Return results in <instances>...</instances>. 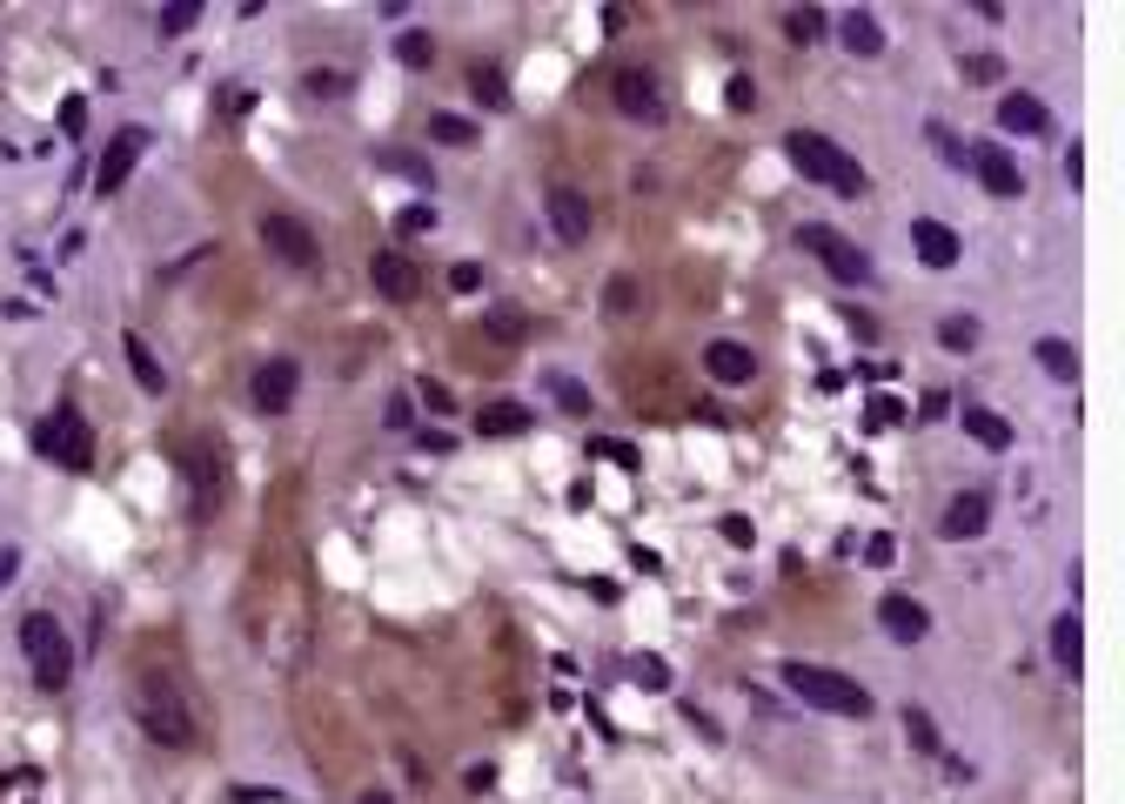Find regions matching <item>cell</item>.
Masks as SVG:
<instances>
[{"instance_id": "1", "label": "cell", "mask_w": 1125, "mask_h": 804, "mask_svg": "<svg viewBox=\"0 0 1125 804\" xmlns=\"http://www.w3.org/2000/svg\"><path fill=\"white\" fill-rule=\"evenodd\" d=\"M134 717H141V731L161 745V751H188L195 745V710H188V697L175 691V677H141L134 684Z\"/></svg>"}, {"instance_id": "2", "label": "cell", "mask_w": 1125, "mask_h": 804, "mask_svg": "<svg viewBox=\"0 0 1125 804\" xmlns=\"http://www.w3.org/2000/svg\"><path fill=\"white\" fill-rule=\"evenodd\" d=\"M785 154H791V169L804 175V182H818V188H831V195H864V169L831 141V134H818V128H798V134H785Z\"/></svg>"}, {"instance_id": "3", "label": "cell", "mask_w": 1125, "mask_h": 804, "mask_svg": "<svg viewBox=\"0 0 1125 804\" xmlns=\"http://www.w3.org/2000/svg\"><path fill=\"white\" fill-rule=\"evenodd\" d=\"M785 691L804 697L811 710H831V717H872V691L837 677V671H824V664H804V658L785 664Z\"/></svg>"}, {"instance_id": "4", "label": "cell", "mask_w": 1125, "mask_h": 804, "mask_svg": "<svg viewBox=\"0 0 1125 804\" xmlns=\"http://www.w3.org/2000/svg\"><path fill=\"white\" fill-rule=\"evenodd\" d=\"M34 449L47 463H61V469H88L95 463V430H88V416H80L74 402H54V410L34 423Z\"/></svg>"}, {"instance_id": "5", "label": "cell", "mask_w": 1125, "mask_h": 804, "mask_svg": "<svg viewBox=\"0 0 1125 804\" xmlns=\"http://www.w3.org/2000/svg\"><path fill=\"white\" fill-rule=\"evenodd\" d=\"M21 651H28L41 691H61V684L74 677V643H67V630H61L47 610H34V617L21 623Z\"/></svg>"}, {"instance_id": "6", "label": "cell", "mask_w": 1125, "mask_h": 804, "mask_svg": "<svg viewBox=\"0 0 1125 804\" xmlns=\"http://www.w3.org/2000/svg\"><path fill=\"white\" fill-rule=\"evenodd\" d=\"M798 241H804V256H818L824 262V275H837V282H878V269H872V256L857 249L851 235H837V228H824V221H804L798 228Z\"/></svg>"}, {"instance_id": "7", "label": "cell", "mask_w": 1125, "mask_h": 804, "mask_svg": "<svg viewBox=\"0 0 1125 804\" xmlns=\"http://www.w3.org/2000/svg\"><path fill=\"white\" fill-rule=\"evenodd\" d=\"M262 241H269V256H282V262L302 269V275L322 269V241H315V228H309L302 215H289V208H269V215H262Z\"/></svg>"}, {"instance_id": "8", "label": "cell", "mask_w": 1125, "mask_h": 804, "mask_svg": "<svg viewBox=\"0 0 1125 804\" xmlns=\"http://www.w3.org/2000/svg\"><path fill=\"white\" fill-rule=\"evenodd\" d=\"M295 389H302V369H295L289 356L262 362V369H255V382H248L255 410H269V416H282V410H289V402H295Z\"/></svg>"}, {"instance_id": "9", "label": "cell", "mask_w": 1125, "mask_h": 804, "mask_svg": "<svg viewBox=\"0 0 1125 804\" xmlns=\"http://www.w3.org/2000/svg\"><path fill=\"white\" fill-rule=\"evenodd\" d=\"M965 169H972V175H978V182H985L992 195H1005V202H1012V195H1025V175H1018V161H1012V154H1005L998 141H978V148L965 154Z\"/></svg>"}, {"instance_id": "10", "label": "cell", "mask_w": 1125, "mask_h": 804, "mask_svg": "<svg viewBox=\"0 0 1125 804\" xmlns=\"http://www.w3.org/2000/svg\"><path fill=\"white\" fill-rule=\"evenodd\" d=\"M610 95H617V108H624L630 121H663V88H657L643 67H617Z\"/></svg>"}, {"instance_id": "11", "label": "cell", "mask_w": 1125, "mask_h": 804, "mask_svg": "<svg viewBox=\"0 0 1125 804\" xmlns=\"http://www.w3.org/2000/svg\"><path fill=\"white\" fill-rule=\"evenodd\" d=\"M369 282H376V295H389V302H415V295H422V275H415V262H409L402 249H376V256H369Z\"/></svg>"}, {"instance_id": "12", "label": "cell", "mask_w": 1125, "mask_h": 804, "mask_svg": "<svg viewBox=\"0 0 1125 804\" xmlns=\"http://www.w3.org/2000/svg\"><path fill=\"white\" fill-rule=\"evenodd\" d=\"M911 249H918V262H924V269H959V256H965V241L951 235L944 221L918 215V221H911Z\"/></svg>"}, {"instance_id": "13", "label": "cell", "mask_w": 1125, "mask_h": 804, "mask_svg": "<svg viewBox=\"0 0 1125 804\" xmlns=\"http://www.w3.org/2000/svg\"><path fill=\"white\" fill-rule=\"evenodd\" d=\"M985 523H992V497H985V490H965V497L944 503V530H938V536L972 543V536H985Z\"/></svg>"}, {"instance_id": "14", "label": "cell", "mask_w": 1125, "mask_h": 804, "mask_svg": "<svg viewBox=\"0 0 1125 804\" xmlns=\"http://www.w3.org/2000/svg\"><path fill=\"white\" fill-rule=\"evenodd\" d=\"M878 623H885V637H898V643H918L924 630H931V610L918 604V597H878Z\"/></svg>"}, {"instance_id": "15", "label": "cell", "mask_w": 1125, "mask_h": 804, "mask_svg": "<svg viewBox=\"0 0 1125 804\" xmlns=\"http://www.w3.org/2000/svg\"><path fill=\"white\" fill-rule=\"evenodd\" d=\"M550 221H556V235H563V241H589L596 208H589L576 188H563V182H556V188H550Z\"/></svg>"}, {"instance_id": "16", "label": "cell", "mask_w": 1125, "mask_h": 804, "mask_svg": "<svg viewBox=\"0 0 1125 804\" xmlns=\"http://www.w3.org/2000/svg\"><path fill=\"white\" fill-rule=\"evenodd\" d=\"M704 376H717L724 389H744V382L757 376V356H750L744 343H711V349H704Z\"/></svg>"}, {"instance_id": "17", "label": "cell", "mask_w": 1125, "mask_h": 804, "mask_svg": "<svg viewBox=\"0 0 1125 804\" xmlns=\"http://www.w3.org/2000/svg\"><path fill=\"white\" fill-rule=\"evenodd\" d=\"M141 148H148V134H141V128H121V134H115L108 161L95 169V188H101V195H115V188L128 182V169H134V154H141Z\"/></svg>"}, {"instance_id": "18", "label": "cell", "mask_w": 1125, "mask_h": 804, "mask_svg": "<svg viewBox=\"0 0 1125 804\" xmlns=\"http://www.w3.org/2000/svg\"><path fill=\"white\" fill-rule=\"evenodd\" d=\"M837 34H844V47H851L857 61H878V54H885V28H878V14H864V8H851V14L837 21Z\"/></svg>"}, {"instance_id": "19", "label": "cell", "mask_w": 1125, "mask_h": 804, "mask_svg": "<svg viewBox=\"0 0 1125 804\" xmlns=\"http://www.w3.org/2000/svg\"><path fill=\"white\" fill-rule=\"evenodd\" d=\"M998 128H1012V134H1046V101H1038V95H1005L998 101Z\"/></svg>"}, {"instance_id": "20", "label": "cell", "mask_w": 1125, "mask_h": 804, "mask_svg": "<svg viewBox=\"0 0 1125 804\" xmlns=\"http://www.w3.org/2000/svg\"><path fill=\"white\" fill-rule=\"evenodd\" d=\"M959 423H965V436H972L978 449H1012V423H1005L998 410H978V402H965Z\"/></svg>"}, {"instance_id": "21", "label": "cell", "mask_w": 1125, "mask_h": 804, "mask_svg": "<svg viewBox=\"0 0 1125 804\" xmlns=\"http://www.w3.org/2000/svg\"><path fill=\"white\" fill-rule=\"evenodd\" d=\"M476 430H483V436H523V430H537V423H530L523 402H483V410H476Z\"/></svg>"}, {"instance_id": "22", "label": "cell", "mask_w": 1125, "mask_h": 804, "mask_svg": "<svg viewBox=\"0 0 1125 804\" xmlns=\"http://www.w3.org/2000/svg\"><path fill=\"white\" fill-rule=\"evenodd\" d=\"M1079 643H1085V630H1079V610H1065V617L1052 623V664H1059V671H1072V677H1079V658H1085Z\"/></svg>"}, {"instance_id": "23", "label": "cell", "mask_w": 1125, "mask_h": 804, "mask_svg": "<svg viewBox=\"0 0 1125 804\" xmlns=\"http://www.w3.org/2000/svg\"><path fill=\"white\" fill-rule=\"evenodd\" d=\"M1038 369H1046L1052 382H1079V349L1065 336H1046V343H1038Z\"/></svg>"}, {"instance_id": "24", "label": "cell", "mask_w": 1125, "mask_h": 804, "mask_svg": "<svg viewBox=\"0 0 1125 804\" xmlns=\"http://www.w3.org/2000/svg\"><path fill=\"white\" fill-rule=\"evenodd\" d=\"M121 349H128V369H134V382H141V389H148V395H161V389H167V369H161V362H154V349H148V343H141V336H128V343H121Z\"/></svg>"}, {"instance_id": "25", "label": "cell", "mask_w": 1125, "mask_h": 804, "mask_svg": "<svg viewBox=\"0 0 1125 804\" xmlns=\"http://www.w3.org/2000/svg\"><path fill=\"white\" fill-rule=\"evenodd\" d=\"M938 343H944L951 356L978 349V315H944V322H938Z\"/></svg>"}, {"instance_id": "26", "label": "cell", "mask_w": 1125, "mask_h": 804, "mask_svg": "<svg viewBox=\"0 0 1125 804\" xmlns=\"http://www.w3.org/2000/svg\"><path fill=\"white\" fill-rule=\"evenodd\" d=\"M483 329H489L496 343H523V329H530V315H523V308H489V322H483Z\"/></svg>"}, {"instance_id": "27", "label": "cell", "mask_w": 1125, "mask_h": 804, "mask_svg": "<svg viewBox=\"0 0 1125 804\" xmlns=\"http://www.w3.org/2000/svg\"><path fill=\"white\" fill-rule=\"evenodd\" d=\"M195 482H202V490H195V517H208L221 503V469H208V456H195Z\"/></svg>"}, {"instance_id": "28", "label": "cell", "mask_w": 1125, "mask_h": 804, "mask_svg": "<svg viewBox=\"0 0 1125 804\" xmlns=\"http://www.w3.org/2000/svg\"><path fill=\"white\" fill-rule=\"evenodd\" d=\"M429 134H436L443 148H469V141H476V121H463V115H436V121H429Z\"/></svg>"}, {"instance_id": "29", "label": "cell", "mask_w": 1125, "mask_h": 804, "mask_svg": "<svg viewBox=\"0 0 1125 804\" xmlns=\"http://www.w3.org/2000/svg\"><path fill=\"white\" fill-rule=\"evenodd\" d=\"M905 738H911V745H918V751H931V758H938V751H944V745H938V724H931V717H924V710H905Z\"/></svg>"}, {"instance_id": "30", "label": "cell", "mask_w": 1125, "mask_h": 804, "mask_svg": "<svg viewBox=\"0 0 1125 804\" xmlns=\"http://www.w3.org/2000/svg\"><path fill=\"white\" fill-rule=\"evenodd\" d=\"M550 395L563 402L570 416H589V389H583V382H570V376H550Z\"/></svg>"}, {"instance_id": "31", "label": "cell", "mask_w": 1125, "mask_h": 804, "mask_svg": "<svg viewBox=\"0 0 1125 804\" xmlns=\"http://www.w3.org/2000/svg\"><path fill=\"white\" fill-rule=\"evenodd\" d=\"M396 61H402V67H429V61H436V41H429V34H402V41H396Z\"/></svg>"}, {"instance_id": "32", "label": "cell", "mask_w": 1125, "mask_h": 804, "mask_svg": "<svg viewBox=\"0 0 1125 804\" xmlns=\"http://www.w3.org/2000/svg\"><path fill=\"white\" fill-rule=\"evenodd\" d=\"M469 88H476V101H489V108H502V101H509V88H502V74H496V67H476V74H469Z\"/></svg>"}, {"instance_id": "33", "label": "cell", "mask_w": 1125, "mask_h": 804, "mask_svg": "<svg viewBox=\"0 0 1125 804\" xmlns=\"http://www.w3.org/2000/svg\"><path fill=\"white\" fill-rule=\"evenodd\" d=\"M785 34H791V41H818V34H824V14H818V8H798V14H785Z\"/></svg>"}, {"instance_id": "34", "label": "cell", "mask_w": 1125, "mask_h": 804, "mask_svg": "<svg viewBox=\"0 0 1125 804\" xmlns=\"http://www.w3.org/2000/svg\"><path fill=\"white\" fill-rule=\"evenodd\" d=\"M630 677L650 684V691H663V684H670V664H663V658H630Z\"/></svg>"}, {"instance_id": "35", "label": "cell", "mask_w": 1125, "mask_h": 804, "mask_svg": "<svg viewBox=\"0 0 1125 804\" xmlns=\"http://www.w3.org/2000/svg\"><path fill=\"white\" fill-rule=\"evenodd\" d=\"M195 21H202V8H195V0H182V8H167V14H161V34H188Z\"/></svg>"}, {"instance_id": "36", "label": "cell", "mask_w": 1125, "mask_h": 804, "mask_svg": "<svg viewBox=\"0 0 1125 804\" xmlns=\"http://www.w3.org/2000/svg\"><path fill=\"white\" fill-rule=\"evenodd\" d=\"M450 289H456V295H476V289H483V262H456V269H450Z\"/></svg>"}, {"instance_id": "37", "label": "cell", "mask_w": 1125, "mask_h": 804, "mask_svg": "<svg viewBox=\"0 0 1125 804\" xmlns=\"http://www.w3.org/2000/svg\"><path fill=\"white\" fill-rule=\"evenodd\" d=\"M724 101H731L737 115H750V108H757V88H750L744 74H731V88H724Z\"/></svg>"}, {"instance_id": "38", "label": "cell", "mask_w": 1125, "mask_h": 804, "mask_svg": "<svg viewBox=\"0 0 1125 804\" xmlns=\"http://www.w3.org/2000/svg\"><path fill=\"white\" fill-rule=\"evenodd\" d=\"M382 161L396 175H409V182H436V175H429V161H415V154H382Z\"/></svg>"}, {"instance_id": "39", "label": "cell", "mask_w": 1125, "mask_h": 804, "mask_svg": "<svg viewBox=\"0 0 1125 804\" xmlns=\"http://www.w3.org/2000/svg\"><path fill=\"white\" fill-rule=\"evenodd\" d=\"M630 308H637V282L617 275V282H610V315H630Z\"/></svg>"}, {"instance_id": "40", "label": "cell", "mask_w": 1125, "mask_h": 804, "mask_svg": "<svg viewBox=\"0 0 1125 804\" xmlns=\"http://www.w3.org/2000/svg\"><path fill=\"white\" fill-rule=\"evenodd\" d=\"M396 221H402V235H422V228H436V215H429V208H422V202H415V208H402V215H396Z\"/></svg>"}, {"instance_id": "41", "label": "cell", "mask_w": 1125, "mask_h": 804, "mask_svg": "<svg viewBox=\"0 0 1125 804\" xmlns=\"http://www.w3.org/2000/svg\"><path fill=\"white\" fill-rule=\"evenodd\" d=\"M872 423H878V430H885V423H905V402H891V395H878V402H872Z\"/></svg>"}, {"instance_id": "42", "label": "cell", "mask_w": 1125, "mask_h": 804, "mask_svg": "<svg viewBox=\"0 0 1125 804\" xmlns=\"http://www.w3.org/2000/svg\"><path fill=\"white\" fill-rule=\"evenodd\" d=\"M422 402H429V410H456V395L443 382H429V376H422Z\"/></svg>"}, {"instance_id": "43", "label": "cell", "mask_w": 1125, "mask_h": 804, "mask_svg": "<svg viewBox=\"0 0 1125 804\" xmlns=\"http://www.w3.org/2000/svg\"><path fill=\"white\" fill-rule=\"evenodd\" d=\"M750 536H757V530H750L744 517H724V543H737V550H750Z\"/></svg>"}, {"instance_id": "44", "label": "cell", "mask_w": 1125, "mask_h": 804, "mask_svg": "<svg viewBox=\"0 0 1125 804\" xmlns=\"http://www.w3.org/2000/svg\"><path fill=\"white\" fill-rule=\"evenodd\" d=\"M891 556H898L891 536H872V543H864V563H891Z\"/></svg>"}, {"instance_id": "45", "label": "cell", "mask_w": 1125, "mask_h": 804, "mask_svg": "<svg viewBox=\"0 0 1125 804\" xmlns=\"http://www.w3.org/2000/svg\"><path fill=\"white\" fill-rule=\"evenodd\" d=\"M342 88H349L342 74H309V95H342Z\"/></svg>"}, {"instance_id": "46", "label": "cell", "mask_w": 1125, "mask_h": 804, "mask_svg": "<svg viewBox=\"0 0 1125 804\" xmlns=\"http://www.w3.org/2000/svg\"><path fill=\"white\" fill-rule=\"evenodd\" d=\"M1065 182H1072V188L1085 182V154H1079V148H1065Z\"/></svg>"}, {"instance_id": "47", "label": "cell", "mask_w": 1125, "mask_h": 804, "mask_svg": "<svg viewBox=\"0 0 1125 804\" xmlns=\"http://www.w3.org/2000/svg\"><path fill=\"white\" fill-rule=\"evenodd\" d=\"M14 571H21V550H0V584H14Z\"/></svg>"}, {"instance_id": "48", "label": "cell", "mask_w": 1125, "mask_h": 804, "mask_svg": "<svg viewBox=\"0 0 1125 804\" xmlns=\"http://www.w3.org/2000/svg\"><path fill=\"white\" fill-rule=\"evenodd\" d=\"M356 804H396V797H389V791H363Z\"/></svg>"}]
</instances>
